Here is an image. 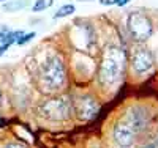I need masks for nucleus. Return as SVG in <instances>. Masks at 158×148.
Returning a JSON list of instances; mask_svg holds the SVG:
<instances>
[{
	"instance_id": "f257e3e1",
	"label": "nucleus",
	"mask_w": 158,
	"mask_h": 148,
	"mask_svg": "<svg viewBox=\"0 0 158 148\" xmlns=\"http://www.w3.org/2000/svg\"><path fill=\"white\" fill-rule=\"evenodd\" d=\"M127 55L120 47L108 46L103 52V57L98 66V82L104 88L114 87L120 80L125 71Z\"/></svg>"
},
{
	"instance_id": "f03ea898",
	"label": "nucleus",
	"mask_w": 158,
	"mask_h": 148,
	"mask_svg": "<svg viewBox=\"0 0 158 148\" xmlns=\"http://www.w3.org/2000/svg\"><path fill=\"white\" fill-rule=\"evenodd\" d=\"M67 80V71H65V63L60 55H49L40 68L38 73V82L44 93L52 95L57 93L65 87Z\"/></svg>"
},
{
	"instance_id": "7ed1b4c3",
	"label": "nucleus",
	"mask_w": 158,
	"mask_h": 148,
	"mask_svg": "<svg viewBox=\"0 0 158 148\" xmlns=\"http://www.w3.org/2000/svg\"><path fill=\"white\" fill-rule=\"evenodd\" d=\"M38 112L49 122H65L71 114V99L65 95L54 96L40 106Z\"/></svg>"
},
{
	"instance_id": "20e7f679",
	"label": "nucleus",
	"mask_w": 158,
	"mask_h": 148,
	"mask_svg": "<svg viewBox=\"0 0 158 148\" xmlns=\"http://www.w3.org/2000/svg\"><path fill=\"white\" fill-rule=\"evenodd\" d=\"M127 29H128L130 36L133 38L135 41L144 43L152 36L153 24H152V21L147 14H144V13H141V11H133L128 16Z\"/></svg>"
},
{
	"instance_id": "39448f33",
	"label": "nucleus",
	"mask_w": 158,
	"mask_h": 148,
	"mask_svg": "<svg viewBox=\"0 0 158 148\" xmlns=\"http://www.w3.org/2000/svg\"><path fill=\"white\" fill-rule=\"evenodd\" d=\"M71 109L74 110L76 117L81 122H90V120H94L97 117V114L100 110V106L92 96L81 95V96H76L71 101Z\"/></svg>"
},
{
	"instance_id": "423d86ee",
	"label": "nucleus",
	"mask_w": 158,
	"mask_h": 148,
	"mask_svg": "<svg viewBox=\"0 0 158 148\" xmlns=\"http://www.w3.org/2000/svg\"><path fill=\"white\" fill-rule=\"evenodd\" d=\"M112 134H114L115 143H118L120 146H130L135 142V137H136L138 131L135 129V126L131 125L125 117H122V118H118L117 123L114 125Z\"/></svg>"
},
{
	"instance_id": "0eeeda50",
	"label": "nucleus",
	"mask_w": 158,
	"mask_h": 148,
	"mask_svg": "<svg viewBox=\"0 0 158 148\" xmlns=\"http://www.w3.org/2000/svg\"><path fill=\"white\" fill-rule=\"evenodd\" d=\"M131 65H133V70L138 74H146V73H149V71L153 70V66H155V57H153V54L147 47H141V49H138L133 54Z\"/></svg>"
},
{
	"instance_id": "6e6552de",
	"label": "nucleus",
	"mask_w": 158,
	"mask_h": 148,
	"mask_svg": "<svg viewBox=\"0 0 158 148\" xmlns=\"http://www.w3.org/2000/svg\"><path fill=\"white\" fill-rule=\"evenodd\" d=\"M76 11L74 5L71 3H67V5H62L57 11H56V14H54V19H62V18H68L70 14H73V13Z\"/></svg>"
},
{
	"instance_id": "1a4fd4ad",
	"label": "nucleus",
	"mask_w": 158,
	"mask_h": 148,
	"mask_svg": "<svg viewBox=\"0 0 158 148\" xmlns=\"http://www.w3.org/2000/svg\"><path fill=\"white\" fill-rule=\"evenodd\" d=\"M25 5H27V0H16V2L5 3L3 8H5V11H15V10H22Z\"/></svg>"
},
{
	"instance_id": "9d476101",
	"label": "nucleus",
	"mask_w": 158,
	"mask_h": 148,
	"mask_svg": "<svg viewBox=\"0 0 158 148\" xmlns=\"http://www.w3.org/2000/svg\"><path fill=\"white\" fill-rule=\"evenodd\" d=\"M52 2H54V0H36L35 5H33V11H35V13L44 11V10H48V8L52 5Z\"/></svg>"
},
{
	"instance_id": "9b49d317",
	"label": "nucleus",
	"mask_w": 158,
	"mask_h": 148,
	"mask_svg": "<svg viewBox=\"0 0 158 148\" xmlns=\"http://www.w3.org/2000/svg\"><path fill=\"white\" fill-rule=\"evenodd\" d=\"M33 38H35V33H33V32H32V33H25V32H22L21 36L16 39V43H15V44H18V46H24L25 43H29L30 39H33Z\"/></svg>"
},
{
	"instance_id": "f8f14e48",
	"label": "nucleus",
	"mask_w": 158,
	"mask_h": 148,
	"mask_svg": "<svg viewBox=\"0 0 158 148\" xmlns=\"http://www.w3.org/2000/svg\"><path fill=\"white\" fill-rule=\"evenodd\" d=\"M8 32H10V29L6 25H0V41H2V39L8 35Z\"/></svg>"
},
{
	"instance_id": "ddd939ff",
	"label": "nucleus",
	"mask_w": 158,
	"mask_h": 148,
	"mask_svg": "<svg viewBox=\"0 0 158 148\" xmlns=\"http://www.w3.org/2000/svg\"><path fill=\"white\" fill-rule=\"evenodd\" d=\"M131 0H115V3L114 5H117V6H125L127 3H130Z\"/></svg>"
},
{
	"instance_id": "4468645a",
	"label": "nucleus",
	"mask_w": 158,
	"mask_h": 148,
	"mask_svg": "<svg viewBox=\"0 0 158 148\" xmlns=\"http://www.w3.org/2000/svg\"><path fill=\"white\" fill-rule=\"evenodd\" d=\"M100 3L104 5V6H111V5L115 3V0H100Z\"/></svg>"
},
{
	"instance_id": "2eb2a0df",
	"label": "nucleus",
	"mask_w": 158,
	"mask_h": 148,
	"mask_svg": "<svg viewBox=\"0 0 158 148\" xmlns=\"http://www.w3.org/2000/svg\"><path fill=\"white\" fill-rule=\"evenodd\" d=\"M150 146H158V139H156L155 142H152V143H150Z\"/></svg>"
},
{
	"instance_id": "dca6fc26",
	"label": "nucleus",
	"mask_w": 158,
	"mask_h": 148,
	"mask_svg": "<svg viewBox=\"0 0 158 148\" xmlns=\"http://www.w3.org/2000/svg\"><path fill=\"white\" fill-rule=\"evenodd\" d=\"M79 2H94V0H79Z\"/></svg>"
},
{
	"instance_id": "f3484780",
	"label": "nucleus",
	"mask_w": 158,
	"mask_h": 148,
	"mask_svg": "<svg viewBox=\"0 0 158 148\" xmlns=\"http://www.w3.org/2000/svg\"><path fill=\"white\" fill-rule=\"evenodd\" d=\"M0 102H2V93H0Z\"/></svg>"
},
{
	"instance_id": "a211bd4d",
	"label": "nucleus",
	"mask_w": 158,
	"mask_h": 148,
	"mask_svg": "<svg viewBox=\"0 0 158 148\" xmlns=\"http://www.w3.org/2000/svg\"><path fill=\"white\" fill-rule=\"evenodd\" d=\"M2 2H3V0H0V3H2Z\"/></svg>"
}]
</instances>
